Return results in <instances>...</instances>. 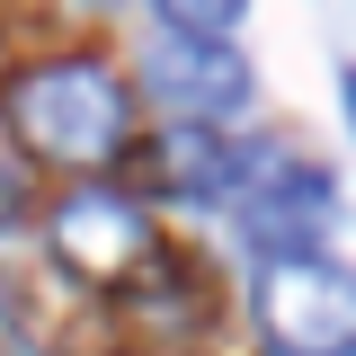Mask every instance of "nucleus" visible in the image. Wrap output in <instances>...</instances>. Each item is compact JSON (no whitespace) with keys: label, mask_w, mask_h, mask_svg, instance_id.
Returning <instances> with one entry per match:
<instances>
[{"label":"nucleus","mask_w":356,"mask_h":356,"mask_svg":"<svg viewBox=\"0 0 356 356\" xmlns=\"http://www.w3.org/2000/svg\"><path fill=\"white\" fill-rule=\"evenodd\" d=\"M9 116L27 134L36 161H63V170H98L116 161L134 134V107H125V81H107L98 63H44L9 89Z\"/></svg>","instance_id":"nucleus-1"},{"label":"nucleus","mask_w":356,"mask_h":356,"mask_svg":"<svg viewBox=\"0 0 356 356\" xmlns=\"http://www.w3.org/2000/svg\"><path fill=\"white\" fill-rule=\"evenodd\" d=\"M259 321L285 356H356V267L339 259H276L259 285Z\"/></svg>","instance_id":"nucleus-2"},{"label":"nucleus","mask_w":356,"mask_h":356,"mask_svg":"<svg viewBox=\"0 0 356 356\" xmlns=\"http://www.w3.org/2000/svg\"><path fill=\"white\" fill-rule=\"evenodd\" d=\"M330 170H303V161H267L232 205H241V241L259 250V259H312L321 250V232H330Z\"/></svg>","instance_id":"nucleus-3"},{"label":"nucleus","mask_w":356,"mask_h":356,"mask_svg":"<svg viewBox=\"0 0 356 356\" xmlns=\"http://www.w3.org/2000/svg\"><path fill=\"white\" fill-rule=\"evenodd\" d=\"M143 72H152V89L170 98L178 116H196V125H222V116H241L250 107V63L232 54L222 36H187V27H161L152 36V54H143Z\"/></svg>","instance_id":"nucleus-4"},{"label":"nucleus","mask_w":356,"mask_h":356,"mask_svg":"<svg viewBox=\"0 0 356 356\" xmlns=\"http://www.w3.org/2000/svg\"><path fill=\"white\" fill-rule=\"evenodd\" d=\"M44 241H54V259L89 276V285H116L125 267L152 259V222L134 214L125 196H107V187H81V196H63L54 214H44Z\"/></svg>","instance_id":"nucleus-5"},{"label":"nucleus","mask_w":356,"mask_h":356,"mask_svg":"<svg viewBox=\"0 0 356 356\" xmlns=\"http://www.w3.org/2000/svg\"><path fill=\"white\" fill-rule=\"evenodd\" d=\"M267 161L276 152H259V143H214V134H170L161 143V178L187 187V196H241Z\"/></svg>","instance_id":"nucleus-6"},{"label":"nucleus","mask_w":356,"mask_h":356,"mask_svg":"<svg viewBox=\"0 0 356 356\" xmlns=\"http://www.w3.org/2000/svg\"><path fill=\"white\" fill-rule=\"evenodd\" d=\"M161 18L187 27V36H232V27L250 18V0H161Z\"/></svg>","instance_id":"nucleus-7"},{"label":"nucleus","mask_w":356,"mask_h":356,"mask_svg":"<svg viewBox=\"0 0 356 356\" xmlns=\"http://www.w3.org/2000/svg\"><path fill=\"white\" fill-rule=\"evenodd\" d=\"M339 98H348V125H356V72H339Z\"/></svg>","instance_id":"nucleus-8"}]
</instances>
